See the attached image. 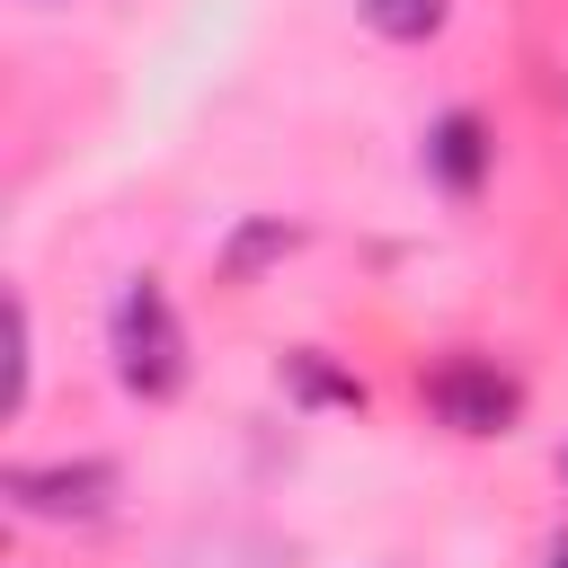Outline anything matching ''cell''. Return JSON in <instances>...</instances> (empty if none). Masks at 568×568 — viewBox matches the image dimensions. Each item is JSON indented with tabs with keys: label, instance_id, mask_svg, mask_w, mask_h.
<instances>
[{
	"label": "cell",
	"instance_id": "obj_4",
	"mask_svg": "<svg viewBox=\"0 0 568 568\" xmlns=\"http://www.w3.org/2000/svg\"><path fill=\"white\" fill-rule=\"evenodd\" d=\"M426 169L453 186V195H470L479 178H488V124L470 115V106H453V115H435V133H426Z\"/></svg>",
	"mask_w": 568,
	"mask_h": 568
},
{
	"label": "cell",
	"instance_id": "obj_1",
	"mask_svg": "<svg viewBox=\"0 0 568 568\" xmlns=\"http://www.w3.org/2000/svg\"><path fill=\"white\" fill-rule=\"evenodd\" d=\"M106 346H115V382L133 399H178L186 390V328L169 311V293L151 275H133L106 311Z\"/></svg>",
	"mask_w": 568,
	"mask_h": 568
},
{
	"label": "cell",
	"instance_id": "obj_9",
	"mask_svg": "<svg viewBox=\"0 0 568 568\" xmlns=\"http://www.w3.org/2000/svg\"><path fill=\"white\" fill-rule=\"evenodd\" d=\"M559 470H568V453H559Z\"/></svg>",
	"mask_w": 568,
	"mask_h": 568
},
{
	"label": "cell",
	"instance_id": "obj_8",
	"mask_svg": "<svg viewBox=\"0 0 568 568\" xmlns=\"http://www.w3.org/2000/svg\"><path fill=\"white\" fill-rule=\"evenodd\" d=\"M541 568H568V541H550V559H541Z\"/></svg>",
	"mask_w": 568,
	"mask_h": 568
},
{
	"label": "cell",
	"instance_id": "obj_3",
	"mask_svg": "<svg viewBox=\"0 0 568 568\" xmlns=\"http://www.w3.org/2000/svg\"><path fill=\"white\" fill-rule=\"evenodd\" d=\"M0 488L44 524H98L115 506V462H18Z\"/></svg>",
	"mask_w": 568,
	"mask_h": 568
},
{
	"label": "cell",
	"instance_id": "obj_5",
	"mask_svg": "<svg viewBox=\"0 0 568 568\" xmlns=\"http://www.w3.org/2000/svg\"><path fill=\"white\" fill-rule=\"evenodd\" d=\"M284 390H293V399H328V408H364V382H355V373H337L320 346L284 355Z\"/></svg>",
	"mask_w": 568,
	"mask_h": 568
},
{
	"label": "cell",
	"instance_id": "obj_2",
	"mask_svg": "<svg viewBox=\"0 0 568 568\" xmlns=\"http://www.w3.org/2000/svg\"><path fill=\"white\" fill-rule=\"evenodd\" d=\"M426 408H435L453 435H506L515 408H524V390H515L497 364H479V355H444V364L426 373Z\"/></svg>",
	"mask_w": 568,
	"mask_h": 568
},
{
	"label": "cell",
	"instance_id": "obj_7",
	"mask_svg": "<svg viewBox=\"0 0 568 568\" xmlns=\"http://www.w3.org/2000/svg\"><path fill=\"white\" fill-rule=\"evenodd\" d=\"M355 9H364V27H373V36H390V44H426V36L444 27V9H453V0H355Z\"/></svg>",
	"mask_w": 568,
	"mask_h": 568
},
{
	"label": "cell",
	"instance_id": "obj_6",
	"mask_svg": "<svg viewBox=\"0 0 568 568\" xmlns=\"http://www.w3.org/2000/svg\"><path fill=\"white\" fill-rule=\"evenodd\" d=\"M293 240H302V231H293L284 213H266V222H248V231H240V240L222 248V284H248V275H257L266 257H284Z\"/></svg>",
	"mask_w": 568,
	"mask_h": 568
}]
</instances>
